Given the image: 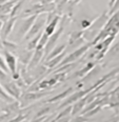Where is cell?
I'll return each mask as SVG.
<instances>
[{
	"instance_id": "6da1fadb",
	"label": "cell",
	"mask_w": 119,
	"mask_h": 122,
	"mask_svg": "<svg viewBox=\"0 0 119 122\" xmlns=\"http://www.w3.org/2000/svg\"><path fill=\"white\" fill-rule=\"evenodd\" d=\"M47 15H45V14H42V15L37 16V18H36V20H35L34 24H33L32 27L30 29L29 33L26 34V36L24 37L25 40L29 41L30 39L34 38L35 36H37L39 33L42 32L43 26L44 25H47Z\"/></svg>"
},
{
	"instance_id": "7a4b0ae2",
	"label": "cell",
	"mask_w": 119,
	"mask_h": 122,
	"mask_svg": "<svg viewBox=\"0 0 119 122\" xmlns=\"http://www.w3.org/2000/svg\"><path fill=\"white\" fill-rule=\"evenodd\" d=\"M92 46V43L91 42H88V43H84L82 46L78 47L77 50H75L74 52H72L69 56H65V58L62 60V62L60 63L59 66L61 65H64V64H67V63H73V62H76L77 60H79L81 57H83V55L88 51V49Z\"/></svg>"
},
{
	"instance_id": "3957f363",
	"label": "cell",
	"mask_w": 119,
	"mask_h": 122,
	"mask_svg": "<svg viewBox=\"0 0 119 122\" xmlns=\"http://www.w3.org/2000/svg\"><path fill=\"white\" fill-rule=\"evenodd\" d=\"M36 18H37V15H31L29 18L21 20V23H19V27H18V30H17V35H16L19 39H22V38H24L26 36L30 29L34 24Z\"/></svg>"
},
{
	"instance_id": "277c9868",
	"label": "cell",
	"mask_w": 119,
	"mask_h": 122,
	"mask_svg": "<svg viewBox=\"0 0 119 122\" xmlns=\"http://www.w3.org/2000/svg\"><path fill=\"white\" fill-rule=\"evenodd\" d=\"M1 85L3 86V88L5 90V92L11 96V97H13L14 99L20 98V96H21V91H20L19 86L17 85V83L15 82V80L7 79L6 81L2 82Z\"/></svg>"
},
{
	"instance_id": "5b68a950",
	"label": "cell",
	"mask_w": 119,
	"mask_h": 122,
	"mask_svg": "<svg viewBox=\"0 0 119 122\" xmlns=\"http://www.w3.org/2000/svg\"><path fill=\"white\" fill-rule=\"evenodd\" d=\"M62 32H63V25H61V26L59 27V30H55L54 34H52L50 36L49 41H47V45H45V47H44V56H47L51 53V51L55 47V45H56L58 39H59L60 36H61Z\"/></svg>"
},
{
	"instance_id": "8992f818",
	"label": "cell",
	"mask_w": 119,
	"mask_h": 122,
	"mask_svg": "<svg viewBox=\"0 0 119 122\" xmlns=\"http://www.w3.org/2000/svg\"><path fill=\"white\" fill-rule=\"evenodd\" d=\"M15 22H16V17H11L9 20H6L3 23V26H2L1 33H0V38L1 40H5L9 35L13 32V29L15 26Z\"/></svg>"
},
{
	"instance_id": "52a82bcc",
	"label": "cell",
	"mask_w": 119,
	"mask_h": 122,
	"mask_svg": "<svg viewBox=\"0 0 119 122\" xmlns=\"http://www.w3.org/2000/svg\"><path fill=\"white\" fill-rule=\"evenodd\" d=\"M90 93V91L87 90V91H76V93L74 94H71L69 96V98H67V100L63 102L61 105H60V107H64V106H69L70 104H74L76 101H78L79 99H81L83 97H85V96L88 95V94Z\"/></svg>"
},
{
	"instance_id": "ba28073f",
	"label": "cell",
	"mask_w": 119,
	"mask_h": 122,
	"mask_svg": "<svg viewBox=\"0 0 119 122\" xmlns=\"http://www.w3.org/2000/svg\"><path fill=\"white\" fill-rule=\"evenodd\" d=\"M4 59H5V62H6L7 66H9L10 73L12 75H14L17 72V58L11 52L4 50Z\"/></svg>"
},
{
	"instance_id": "9c48e42d",
	"label": "cell",
	"mask_w": 119,
	"mask_h": 122,
	"mask_svg": "<svg viewBox=\"0 0 119 122\" xmlns=\"http://www.w3.org/2000/svg\"><path fill=\"white\" fill-rule=\"evenodd\" d=\"M109 16H110V15H108L107 13H103L101 16H99L94 22H93L92 25H91V27H90V29H88V30H97V32H100L101 29H102V27H104V25L107 24L108 20H109V18H110Z\"/></svg>"
},
{
	"instance_id": "30bf717a",
	"label": "cell",
	"mask_w": 119,
	"mask_h": 122,
	"mask_svg": "<svg viewBox=\"0 0 119 122\" xmlns=\"http://www.w3.org/2000/svg\"><path fill=\"white\" fill-rule=\"evenodd\" d=\"M43 56H44V50H35L32 59L30 61L29 65H27V71H32L36 66H38V64L42 60Z\"/></svg>"
},
{
	"instance_id": "8fae6325",
	"label": "cell",
	"mask_w": 119,
	"mask_h": 122,
	"mask_svg": "<svg viewBox=\"0 0 119 122\" xmlns=\"http://www.w3.org/2000/svg\"><path fill=\"white\" fill-rule=\"evenodd\" d=\"M108 105L114 110L119 111V91L114 90L109 93V103Z\"/></svg>"
},
{
	"instance_id": "7c38bea8",
	"label": "cell",
	"mask_w": 119,
	"mask_h": 122,
	"mask_svg": "<svg viewBox=\"0 0 119 122\" xmlns=\"http://www.w3.org/2000/svg\"><path fill=\"white\" fill-rule=\"evenodd\" d=\"M65 56H67V52L64 51L63 53H61L60 55L56 56V57H54L53 59H51L49 61H45L44 65L47 68H54V67H56V66H59L60 63L62 62V60L65 58Z\"/></svg>"
},
{
	"instance_id": "4fadbf2b",
	"label": "cell",
	"mask_w": 119,
	"mask_h": 122,
	"mask_svg": "<svg viewBox=\"0 0 119 122\" xmlns=\"http://www.w3.org/2000/svg\"><path fill=\"white\" fill-rule=\"evenodd\" d=\"M85 105H87V99H85V97H83L81 99H79L78 101H76L72 106V116L81 114V112L83 111V108L85 107Z\"/></svg>"
},
{
	"instance_id": "5bb4252c",
	"label": "cell",
	"mask_w": 119,
	"mask_h": 122,
	"mask_svg": "<svg viewBox=\"0 0 119 122\" xmlns=\"http://www.w3.org/2000/svg\"><path fill=\"white\" fill-rule=\"evenodd\" d=\"M33 54H34L33 51H29V50H24V51H22V52H20V54H19L20 63L27 67V65H29L30 61H31L32 57H33Z\"/></svg>"
},
{
	"instance_id": "9a60e30c",
	"label": "cell",
	"mask_w": 119,
	"mask_h": 122,
	"mask_svg": "<svg viewBox=\"0 0 119 122\" xmlns=\"http://www.w3.org/2000/svg\"><path fill=\"white\" fill-rule=\"evenodd\" d=\"M95 65H96V62H94V61H90L88 63H87L85 66H83L81 70L78 71V72L75 74L74 77H84L88 72H91V71L95 67Z\"/></svg>"
},
{
	"instance_id": "2e32d148",
	"label": "cell",
	"mask_w": 119,
	"mask_h": 122,
	"mask_svg": "<svg viewBox=\"0 0 119 122\" xmlns=\"http://www.w3.org/2000/svg\"><path fill=\"white\" fill-rule=\"evenodd\" d=\"M58 22H59V17L56 16L54 19L52 20V21L50 22V23H47V25H45V29H44V33H45V34H47L49 36H51L52 34H54L55 30H56Z\"/></svg>"
},
{
	"instance_id": "e0dca14e",
	"label": "cell",
	"mask_w": 119,
	"mask_h": 122,
	"mask_svg": "<svg viewBox=\"0 0 119 122\" xmlns=\"http://www.w3.org/2000/svg\"><path fill=\"white\" fill-rule=\"evenodd\" d=\"M47 95V93H37V92H27L23 97V101L27 102V101H35L37 99L42 98L43 96Z\"/></svg>"
},
{
	"instance_id": "ac0fdd59",
	"label": "cell",
	"mask_w": 119,
	"mask_h": 122,
	"mask_svg": "<svg viewBox=\"0 0 119 122\" xmlns=\"http://www.w3.org/2000/svg\"><path fill=\"white\" fill-rule=\"evenodd\" d=\"M65 51V44H61L59 45V46H55L54 49L51 51V53L49 55L47 56V58H45V61H49L51 59H53L54 57H56V56L60 55L61 53H63Z\"/></svg>"
},
{
	"instance_id": "d6986e66",
	"label": "cell",
	"mask_w": 119,
	"mask_h": 122,
	"mask_svg": "<svg viewBox=\"0 0 119 122\" xmlns=\"http://www.w3.org/2000/svg\"><path fill=\"white\" fill-rule=\"evenodd\" d=\"M41 35H42V32L39 33V34H38L37 36H35L34 38L30 39L29 42H27V45H26V50H29V51L36 50L37 46H38V43L40 41V38H41Z\"/></svg>"
},
{
	"instance_id": "ffe728a7",
	"label": "cell",
	"mask_w": 119,
	"mask_h": 122,
	"mask_svg": "<svg viewBox=\"0 0 119 122\" xmlns=\"http://www.w3.org/2000/svg\"><path fill=\"white\" fill-rule=\"evenodd\" d=\"M72 93H73V88L72 87H69L67 90L63 91L61 94H58L57 96L53 97L51 100H49V102H56V101H58V100H63V99H67V96H70Z\"/></svg>"
},
{
	"instance_id": "44dd1931",
	"label": "cell",
	"mask_w": 119,
	"mask_h": 122,
	"mask_svg": "<svg viewBox=\"0 0 119 122\" xmlns=\"http://www.w3.org/2000/svg\"><path fill=\"white\" fill-rule=\"evenodd\" d=\"M0 99L5 101L7 103H13L15 101V99L13 97H11V96L5 92V90L3 88V86L1 85V83H0Z\"/></svg>"
},
{
	"instance_id": "7402d4cb",
	"label": "cell",
	"mask_w": 119,
	"mask_h": 122,
	"mask_svg": "<svg viewBox=\"0 0 119 122\" xmlns=\"http://www.w3.org/2000/svg\"><path fill=\"white\" fill-rule=\"evenodd\" d=\"M2 45H3V49L5 51H9V52H15L18 47V45L16 44L15 42H12V41H9V40H2Z\"/></svg>"
},
{
	"instance_id": "603a6c76",
	"label": "cell",
	"mask_w": 119,
	"mask_h": 122,
	"mask_svg": "<svg viewBox=\"0 0 119 122\" xmlns=\"http://www.w3.org/2000/svg\"><path fill=\"white\" fill-rule=\"evenodd\" d=\"M49 38H50L49 35L45 34L44 32L42 33L41 38H40V41H39V43H38V46H37V49H36V50H44L45 45H47V41H49Z\"/></svg>"
},
{
	"instance_id": "cb8c5ba5",
	"label": "cell",
	"mask_w": 119,
	"mask_h": 122,
	"mask_svg": "<svg viewBox=\"0 0 119 122\" xmlns=\"http://www.w3.org/2000/svg\"><path fill=\"white\" fill-rule=\"evenodd\" d=\"M81 38H83V32H73L72 34L70 35V39H69V44H71V43L77 41V40L81 39Z\"/></svg>"
},
{
	"instance_id": "d4e9b609",
	"label": "cell",
	"mask_w": 119,
	"mask_h": 122,
	"mask_svg": "<svg viewBox=\"0 0 119 122\" xmlns=\"http://www.w3.org/2000/svg\"><path fill=\"white\" fill-rule=\"evenodd\" d=\"M67 115L72 116V105H69L67 107H65L61 113H59V115H58V117L56 118V120H58V119H60V118H63V117H67Z\"/></svg>"
},
{
	"instance_id": "484cf974",
	"label": "cell",
	"mask_w": 119,
	"mask_h": 122,
	"mask_svg": "<svg viewBox=\"0 0 119 122\" xmlns=\"http://www.w3.org/2000/svg\"><path fill=\"white\" fill-rule=\"evenodd\" d=\"M0 68H1L3 72H5L6 74L10 73V70H9V66H7V64L5 62V59H4L1 55H0Z\"/></svg>"
},
{
	"instance_id": "4316f807",
	"label": "cell",
	"mask_w": 119,
	"mask_h": 122,
	"mask_svg": "<svg viewBox=\"0 0 119 122\" xmlns=\"http://www.w3.org/2000/svg\"><path fill=\"white\" fill-rule=\"evenodd\" d=\"M101 110V106H97V107H95V108H93V110H91L90 112H88V113H85L83 116H85L87 118H88V117H91V116H94L96 115V114H98L100 112Z\"/></svg>"
},
{
	"instance_id": "83f0119b",
	"label": "cell",
	"mask_w": 119,
	"mask_h": 122,
	"mask_svg": "<svg viewBox=\"0 0 119 122\" xmlns=\"http://www.w3.org/2000/svg\"><path fill=\"white\" fill-rule=\"evenodd\" d=\"M92 23H93V22L90 21V20H82V21H81V26H82V29L87 30V29H90L91 25H92Z\"/></svg>"
},
{
	"instance_id": "f1b7e54d",
	"label": "cell",
	"mask_w": 119,
	"mask_h": 122,
	"mask_svg": "<svg viewBox=\"0 0 119 122\" xmlns=\"http://www.w3.org/2000/svg\"><path fill=\"white\" fill-rule=\"evenodd\" d=\"M118 10H119V0H117V1H116V3L114 4V6L110 10V13H109V15L111 16V15L114 14V13H115L116 11H118Z\"/></svg>"
},
{
	"instance_id": "f546056e",
	"label": "cell",
	"mask_w": 119,
	"mask_h": 122,
	"mask_svg": "<svg viewBox=\"0 0 119 122\" xmlns=\"http://www.w3.org/2000/svg\"><path fill=\"white\" fill-rule=\"evenodd\" d=\"M105 122H119V115L118 116H114L112 117L111 119H109L108 121H105Z\"/></svg>"
},
{
	"instance_id": "4dcf8cb0",
	"label": "cell",
	"mask_w": 119,
	"mask_h": 122,
	"mask_svg": "<svg viewBox=\"0 0 119 122\" xmlns=\"http://www.w3.org/2000/svg\"><path fill=\"white\" fill-rule=\"evenodd\" d=\"M23 119H24V117L20 115V116H18V118H15V119H13V120H12V121H10V122H20L21 120H23Z\"/></svg>"
},
{
	"instance_id": "1f68e13d",
	"label": "cell",
	"mask_w": 119,
	"mask_h": 122,
	"mask_svg": "<svg viewBox=\"0 0 119 122\" xmlns=\"http://www.w3.org/2000/svg\"><path fill=\"white\" fill-rule=\"evenodd\" d=\"M51 1L53 0H41V3H51Z\"/></svg>"
},
{
	"instance_id": "d6a6232c",
	"label": "cell",
	"mask_w": 119,
	"mask_h": 122,
	"mask_svg": "<svg viewBox=\"0 0 119 122\" xmlns=\"http://www.w3.org/2000/svg\"><path fill=\"white\" fill-rule=\"evenodd\" d=\"M3 23H4V22L2 21L1 19H0V33H1V30H2V26H3Z\"/></svg>"
},
{
	"instance_id": "836d02e7",
	"label": "cell",
	"mask_w": 119,
	"mask_h": 122,
	"mask_svg": "<svg viewBox=\"0 0 119 122\" xmlns=\"http://www.w3.org/2000/svg\"><path fill=\"white\" fill-rule=\"evenodd\" d=\"M5 2H7V0H0V5L3 3H5Z\"/></svg>"
},
{
	"instance_id": "e575fe53",
	"label": "cell",
	"mask_w": 119,
	"mask_h": 122,
	"mask_svg": "<svg viewBox=\"0 0 119 122\" xmlns=\"http://www.w3.org/2000/svg\"><path fill=\"white\" fill-rule=\"evenodd\" d=\"M115 80H116V81H119V73L115 76Z\"/></svg>"
},
{
	"instance_id": "d590c367",
	"label": "cell",
	"mask_w": 119,
	"mask_h": 122,
	"mask_svg": "<svg viewBox=\"0 0 119 122\" xmlns=\"http://www.w3.org/2000/svg\"><path fill=\"white\" fill-rule=\"evenodd\" d=\"M0 49H3V45H2V40L0 38Z\"/></svg>"
},
{
	"instance_id": "8d00e7d4",
	"label": "cell",
	"mask_w": 119,
	"mask_h": 122,
	"mask_svg": "<svg viewBox=\"0 0 119 122\" xmlns=\"http://www.w3.org/2000/svg\"><path fill=\"white\" fill-rule=\"evenodd\" d=\"M80 1V0H75V1H74V3H78V2H79Z\"/></svg>"
},
{
	"instance_id": "74e56055",
	"label": "cell",
	"mask_w": 119,
	"mask_h": 122,
	"mask_svg": "<svg viewBox=\"0 0 119 122\" xmlns=\"http://www.w3.org/2000/svg\"><path fill=\"white\" fill-rule=\"evenodd\" d=\"M115 90H116V91H119V85H118V86H117V87H116V88H115Z\"/></svg>"
}]
</instances>
